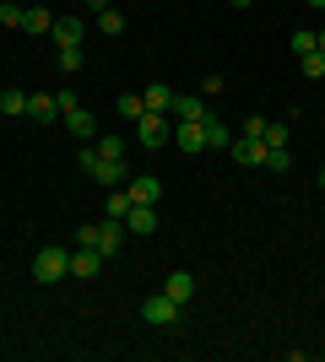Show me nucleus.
<instances>
[{"mask_svg":"<svg viewBox=\"0 0 325 362\" xmlns=\"http://www.w3.org/2000/svg\"><path fill=\"white\" fill-rule=\"evenodd\" d=\"M65 276H71V249L44 243V249L33 255V281H38V287H55V281H65Z\"/></svg>","mask_w":325,"mask_h":362,"instance_id":"1","label":"nucleus"},{"mask_svg":"<svg viewBox=\"0 0 325 362\" xmlns=\"http://www.w3.org/2000/svg\"><path fill=\"white\" fill-rule=\"evenodd\" d=\"M169 136H173L169 114H152V108H147V114H141V119H136V141H141V146H147V151H157V146H163V141H169Z\"/></svg>","mask_w":325,"mask_h":362,"instance_id":"2","label":"nucleus"},{"mask_svg":"<svg viewBox=\"0 0 325 362\" xmlns=\"http://www.w3.org/2000/svg\"><path fill=\"white\" fill-rule=\"evenodd\" d=\"M141 319H147V325H157V330H173V325H179V303H173L169 292H157V298L141 303Z\"/></svg>","mask_w":325,"mask_h":362,"instance_id":"3","label":"nucleus"},{"mask_svg":"<svg viewBox=\"0 0 325 362\" xmlns=\"http://www.w3.org/2000/svg\"><path fill=\"white\" fill-rule=\"evenodd\" d=\"M173 146L185 151V157H201V151H206V124H201V119L173 124Z\"/></svg>","mask_w":325,"mask_h":362,"instance_id":"4","label":"nucleus"},{"mask_svg":"<svg viewBox=\"0 0 325 362\" xmlns=\"http://www.w3.org/2000/svg\"><path fill=\"white\" fill-rule=\"evenodd\" d=\"M233 163L239 168H266V141L261 136H233Z\"/></svg>","mask_w":325,"mask_h":362,"instance_id":"5","label":"nucleus"},{"mask_svg":"<svg viewBox=\"0 0 325 362\" xmlns=\"http://www.w3.org/2000/svg\"><path fill=\"white\" fill-rule=\"evenodd\" d=\"M169 114H173V124H185V119H206V98H201V92H173Z\"/></svg>","mask_w":325,"mask_h":362,"instance_id":"6","label":"nucleus"},{"mask_svg":"<svg viewBox=\"0 0 325 362\" xmlns=\"http://www.w3.org/2000/svg\"><path fill=\"white\" fill-rule=\"evenodd\" d=\"M98 271H103V255L87 249V243H76V249H71V276H76V281H93Z\"/></svg>","mask_w":325,"mask_h":362,"instance_id":"7","label":"nucleus"},{"mask_svg":"<svg viewBox=\"0 0 325 362\" xmlns=\"http://www.w3.org/2000/svg\"><path fill=\"white\" fill-rule=\"evenodd\" d=\"M125 189H130V200H136V206H157V200H163V179H157V173L125 179Z\"/></svg>","mask_w":325,"mask_h":362,"instance_id":"8","label":"nucleus"},{"mask_svg":"<svg viewBox=\"0 0 325 362\" xmlns=\"http://www.w3.org/2000/svg\"><path fill=\"white\" fill-rule=\"evenodd\" d=\"M120 238H125V222H120V216L98 222V255H103V259H114V255H120Z\"/></svg>","mask_w":325,"mask_h":362,"instance_id":"9","label":"nucleus"},{"mask_svg":"<svg viewBox=\"0 0 325 362\" xmlns=\"http://www.w3.org/2000/svg\"><path fill=\"white\" fill-rule=\"evenodd\" d=\"M163 292H169V298L179 303V308H185V303L195 298V276H190V271H169V281H163Z\"/></svg>","mask_w":325,"mask_h":362,"instance_id":"10","label":"nucleus"},{"mask_svg":"<svg viewBox=\"0 0 325 362\" xmlns=\"http://www.w3.org/2000/svg\"><path fill=\"white\" fill-rule=\"evenodd\" d=\"M28 114H33L38 124H55V119H60V103H55V92H33V98H28Z\"/></svg>","mask_w":325,"mask_h":362,"instance_id":"11","label":"nucleus"},{"mask_svg":"<svg viewBox=\"0 0 325 362\" xmlns=\"http://www.w3.org/2000/svg\"><path fill=\"white\" fill-rule=\"evenodd\" d=\"M65 130H71V136H76V141H93L98 136V119H93V114H87V108H71V114H65Z\"/></svg>","mask_w":325,"mask_h":362,"instance_id":"12","label":"nucleus"},{"mask_svg":"<svg viewBox=\"0 0 325 362\" xmlns=\"http://www.w3.org/2000/svg\"><path fill=\"white\" fill-rule=\"evenodd\" d=\"M87 179H98V184H108V189H114V184H125V163H120V157H98Z\"/></svg>","mask_w":325,"mask_h":362,"instance_id":"13","label":"nucleus"},{"mask_svg":"<svg viewBox=\"0 0 325 362\" xmlns=\"http://www.w3.org/2000/svg\"><path fill=\"white\" fill-rule=\"evenodd\" d=\"M60 49H71V44H81V22L76 16H55V33H49Z\"/></svg>","mask_w":325,"mask_h":362,"instance_id":"14","label":"nucleus"},{"mask_svg":"<svg viewBox=\"0 0 325 362\" xmlns=\"http://www.w3.org/2000/svg\"><path fill=\"white\" fill-rule=\"evenodd\" d=\"M130 206H136V200H130V189H125V184H114V189H108V200H103V216H130Z\"/></svg>","mask_w":325,"mask_h":362,"instance_id":"15","label":"nucleus"},{"mask_svg":"<svg viewBox=\"0 0 325 362\" xmlns=\"http://www.w3.org/2000/svg\"><path fill=\"white\" fill-rule=\"evenodd\" d=\"M125 227H130V233H157V206H130Z\"/></svg>","mask_w":325,"mask_h":362,"instance_id":"16","label":"nucleus"},{"mask_svg":"<svg viewBox=\"0 0 325 362\" xmlns=\"http://www.w3.org/2000/svg\"><path fill=\"white\" fill-rule=\"evenodd\" d=\"M0 114L22 119V114H28V92H22V87H6V92H0Z\"/></svg>","mask_w":325,"mask_h":362,"instance_id":"17","label":"nucleus"},{"mask_svg":"<svg viewBox=\"0 0 325 362\" xmlns=\"http://www.w3.org/2000/svg\"><path fill=\"white\" fill-rule=\"evenodd\" d=\"M22 28H28L33 38H44V33H55V11H44V6H33V11H28V22H22Z\"/></svg>","mask_w":325,"mask_h":362,"instance_id":"18","label":"nucleus"},{"mask_svg":"<svg viewBox=\"0 0 325 362\" xmlns=\"http://www.w3.org/2000/svg\"><path fill=\"white\" fill-rule=\"evenodd\" d=\"M206 146H233V130H228V124H222V119H217V114H206Z\"/></svg>","mask_w":325,"mask_h":362,"instance_id":"19","label":"nucleus"},{"mask_svg":"<svg viewBox=\"0 0 325 362\" xmlns=\"http://www.w3.org/2000/svg\"><path fill=\"white\" fill-rule=\"evenodd\" d=\"M141 103L152 108V114H169V103H173V92L163 87V81H157V87H147V92H141Z\"/></svg>","mask_w":325,"mask_h":362,"instance_id":"20","label":"nucleus"},{"mask_svg":"<svg viewBox=\"0 0 325 362\" xmlns=\"http://www.w3.org/2000/svg\"><path fill=\"white\" fill-rule=\"evenodd\" d=\"M98 28H103L108 38H120V33H125V11H120V6H108V11H98Z\"/></svg>","mask_w":325,"mask_h":362,"instance_id":"21","label":"nucleus"},{"mask_svg":"<svg viewBox=\"0 0 325 362\" xmlns=\"http://www.w3.org/2000/svg\"><path fill=\"white\" fill-rule=\"evenodd\" d=\"M98 157H120V163H125V136H120V130L98 136Z\"/></svg>","mask_w":325,"mask_h":362,"instance_id":"22","label":"nucleus"},{"mask_svg":"<svg viewBox=\"0 0 325 362\" xmlns=\"http://www.w3.org/2000/svg\"><path fill=\"white\" fill-rule=\"evenodd\" d=\"M298 71L309 76V81H320V76H325V54H320V49H309V54H298Z\"/></svg>","mask_w":325,"mask_h":362,"instance_id":"23","label":"nucleus"},{"mask_svg":"<svg viewBox=\"0 0 325 362\" xmlns=\"http://www.w3.org/2000/svg\"><path fill=\"white\" fill-rule=\"evenodd\" d=\"M266 168H271V173H287V168H293V151L287 146H266Z\"/></svg>","mask_w":325,"mask_h":362,"instance_id":"24","label":"nucleus"},{"mask_svg":"<svg viewBox=\"0 0 325 362\" xmlns=\"http://www.w3.org/2000/svg\"><path fill=\"white\" fill-rule=\"evenodd\" d=\"M141 114H147V103H141V92H125V98H120V119H130V124H136Z\"/></svg>","mask_w":325,"mask_h":362,"instance_id":"25","label":"nucleus"},{"mask_svg":"<svg viewBox=\"0 0 325 362\" xmlns=\"http://www.w3.org/2000/svg\"><path fill=\"white\" fill-rule=\"evenodd\" d=\"M0 22H6V28H22V22H28V6L6 0V6H0Z\"/></svg>","mask_w":325,"mask_h":362,"instance_id":"26","label":"nucleus"},{"mask_svg":"<svg viewBox=\"0 0 325 362\" xmlns=\"http://www.w3.org/2000/svg\"><path fill=\"white\" fill-rule=\"evenodd\" d=\"M266 146H287V124H271V119H266Z\"/></svg>","mask_w":325,"mask_h":362,"instance_id":"27","label":"nucleus"},{"mask_svg":"<svg viewBox=\"0 0 325 362\" xmlns=\"http://www.w3.org/2000/svg\"><path fill=\"white\" fill-rule=\"evenodd\" d=\"M60 71H81V44L60 49Z\"/></svg>","mask_w":325,"mask_h":362,"instance_id":"28","label":"nucleus"},{"mask_svg":"<svg viewBox=\"0 0 325 362\" xmlns=\"http://www.w3.org/2000/svg\"><path fill=\"white\" fill-rule=\"evenodd\" d=\"M309 49H314V33L298 28V33H293V54H309Z\"/></svg>","mask_w":325,"mask_h":362,"instance_id":"29","label":"nucleus"},{"mask_svg":"<svg viewBox=\"0 0 325 362\" xmlns=\"http://www.w3.org/2000/svg\"><path fill=\"white\" fill-rule=\"evenodd\" d=\"M93 163H98V146H81L76 151V168H81V173H93Z\"/></svg>","mask_w":325,"mask_h":362,"instance_id":"30","label":"nucleus"},{"mask_svg":"<svg viewBox=\"0 0 325 362\" xmlns=\"http://www.w3.org/2000/svg\"><path fill=\"white\" fill-rule=\"evenodd\" d=\"M76 243H87V249H98V222H87V227H76Z\"/></svg>","mask_w":325,"mask_h":362,"instance_id":"31","label":"nucleus"},{"mask_svg":"<svg viewBox=\"0 0 325 362\" xmlns=\"http://www.w3.org/2000/svg\"><path fill=\"white\" fill-rule=\"evenodd\" d=\"M81 6H87V11L98 16V11H108V6H114V0H81Z\"/></svg>","mask_w":325,"mask_h":362,"instance_id":"32","label":"nucleus"},{"mask_svg":"<svg viewBox=\"0 0 325 362\" xmlns=\"http://www.w3.org/2000/svg\"><path fill=\"white\" fill-rule=\"evenodd\" d=\"M314 49H320V54H325V33H314Z\"/></svg>","mask_w":325,"mask_h":362,"instance_id":"33","label":"nucleus"},{"mask_svg":"<svg viewBox=\"0 0 325 362\" xmlns=\"http://www.w3.org/2000/svg\"><path fill=\"white\" fill-rule=\"evenodd\" d=\"M228 6H239V11H249V0H228Z\"/></svg>","mask_w":325,"mask_h":362,"instance_id":"34","label":"nucleus"},{"mask_svg":"<svg viewBox=\"0 0 325 362\" xmlns=\"http://www.w3.org/2000/svg\"><path fill=\"white\" fill-rule=\"evenodd\" d=\"M304 6H314V11H325V0H304Z\"/></svg>","mask_w":325,"mask_h":362,"instance_id":"35","label":"nucleus"},{"mask_svg":"<svg viewBox=\"0 0 325 362\" xmlns=\"http://www.w3.org/2000/svg\"><path fill=\"white\" fill-rule=\"evenodd\" d=\"M320 189H325V168H320Z\"/></svg>","mask_w":325,"mask_h":362,"instance_id":"36","label":"nucleus"}]
</instances>
